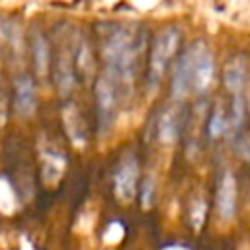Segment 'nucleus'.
Listing matches in <instances>:
<instances>
[{
    "label": "nucleus",
    "mask_w": 250,
    "mask_h": 250,
    "mask_svg": "<svg viewBox=\"0 0 250 250\" xmlns=\"http://www.w3.org/2000/svg\"><path fill=\"white\" fill-rule=\"evenodd\" d=\"M246 78H248L246 62H244L240 57L232 59V61L225 66L223 82H225V88H227L230 94H242V88H244V84H246Z\"/></svg>",
    "instance_id": "9"
},
{
    "label": "nucleus",
    "mask_w": 250,
    "mask_h": 250,
    "mask_svg": "<svg viewBox=\"0 0 250 250\" xmlns=\"http://www.w3.org/2000/svg\"><path fill=\"white\" fill-rule=\"evenodd\" d=\"M217 215L223 221H230L236 213V180L230 170H223L219 182H217Z\"/></svg>",
    "instance_id": "7"
},
{
    "label": "nucleus",
    "mask_w": 250,
    "mask_h": 250,
    "mask_svg": "<svg viewBox=\"0 0 250 250\" xmlns=\"http://www.w3.org/2000/svg\"><path fill=\"white\" fill-rule=\"evenodd\" d=\"M14 109L21 117L35 111V80L27 72H21L14 80Z\"/></svg>",
    "instance_id": "8"
},
{
    "label": "nucleus",
    "mask_w": 250,
    "mask_h": 250,
    "mask_svg": "<svg viewBox=\"0 0 250 250\" xmlns=\"http://www.w3.org/2000/svg\"><path fill=\"white\" fill-rule=\"evenodd\" d=\"M139 188V162L133 154H127L113 174V193L119 201L129 203Z\"/></svg>",
    "instance_id": "3"
},
{
    "label": "nucleus",
    "mask_w": 250,
    "mask_h": 250,
    "mask_svg": "<svg viewBox=\"0 0 250 250\" xmlns=\"http://www.w3.org/2000/svg\"><path fill=\"white\" fill-rule=\"evenodd\" d=\"M66 55L68 53L64 51L59 59V64H57V86H59L61 96H68L74 88V72H72L70 61H68Z\"/></svg>",
    "instance_id": "12"
},
{
    "label": "nucleus",
    "mask_w": 250,
    "mask_h": 250,
    "mask_svg": "<svg viewBox=\"0 0 250 250\" xmlns=\"http://www.w3.org/2000/svg\"><path fill=\"white\" fill-rule=\"evenodd\" d=\"M180 133V115L176 109H166L158 119V139L164 145H170L178 139Z\"/></svg>",
    "instance_id": "10"
},
{
    "label": "nucleus",
    "mask_w": 250,
    "mask_h": 250,
    "mask_svg": "<svg viewBox=\"0 0 250 250\" xmlns=\"http://www.w3.org/2000/svg\"><path fill=\"white\" fill-rule=\"evenodd\" d=\"M115 90L117 86L107 78L100 76L96 82V109H98V125L100 131L105 133L109 129V123L115 113Z\"/></svg>",
    "instance_id": "6"
},
{
    "label": "nucleus",
    "mask_w": 250,
    "mask_h": 250,
    "mask_svg": "<svg viewBox=\"0 0 250 250\" xmlns=\"http://www.w3.org/2000/svg\"><path fill=\"white\" fill-rule=\"evenodd\" d=\"M137 51H139V45L135 43L133 33L125 27H115L104 37L102 57L107 68L105 76L113 84L131 86L133 76H135Z\"/></svg>",
    "instance_id": "1"
},
{
    "label": "nucleus",
    "mask_w": 250,
    "mask_h": 250,
    "mask_svg": "<svg viewBox=\"0 0 250 250\" xmlns=\"http://www.w3.org/2000/svg\"><path fill=\"white\" fill-rule=\"evenodd\" d=\"M197 43L189 45L176 61L172 70V84L170 94L174 100H184L188 94H191V72H193V61H195Z\"/></svg>",
    "instance_id": "4"
},
{
    "label": "nucleus",
    "mask_w": 250,
    "mask_h": 250,
    "mask_svg": "<svg viewBox=\"0 0 250 250\" xmlns=\"http://www.w3.org/2000/svg\"><path fill=\"white\" fill-rule=\"evenodd\" d=\"M189 219H191V227L197 230L201 229L203 221H205V203L203 201H195L191 205V211H189Z\"/></svg>",
    "instance_id": "15"
},
{
    "label": "nucleus",
    "mask_w": 250,
    "mask_h": 250,
    "mask_svg": "<svg viewBox=\"0 0 250 250\" xmlns=\"http://www.w3.org/2000/svg\"><path fill=\"white\" fill-rule=\"evenodd\" d=\"M31 53H33V66H35V72H37V76L43 78V76L49 72L51 55H49V43H47V39H45L41 33H35V35H33Z\"/></svg>",
    "instance_id": "11"
},
{
    "label": "nucleus",
    "mask_w": 250,
    "mask_h": 250,
    "mask_svg": "<svg viewBox=\"0 0 250 250\" xmlns=\"http://www.w3.org/2000/svg\"><path fill=\"white\" fill-rule=\"evenodd\" d=\"M248 109H250V98H248Z\"/></svg>",
    "instance_id": "16"
},
{
    "label": "nucleus",
    "mask_w": 250,
    "mask_h": 250,
    "mask_svg": "<svg viewBox=\"0 0 250 250\" xmlns=\"http://www.w3.org/2000/svg\"><path fill=\"white\" fill-rule=\"evenodd\" d=\"M180 43V31L176 27H166L162 29L152 43L150 55H148V70H146V84L150 90L158 88L176 49Z\"/></svg>",
    "instance_id": "2"
},
{
    "label": "nucleus",
    "mask_w": 250,
    "mask_h": 250,
    "mask_svg": "<svg viewBox=\"0 0 250 250\" xmlns=\"http://www.w3.org/2000/svg\"><path fill=\"white\" fill-rule=\"evenodd\" d=\"M154 197H156V182L152 176H146L141 182V205L145 209H150V205L154 203Z\"/></svg>",
    "instance_id": "14"
},
{
    "label": "nucleus",
    "mask_w": 250,
    "mask_h": 250,
    "mask_svg": "<svg viewBox=\"0 0 250 250\" xmlns=\"http://www.w3.org/2000/svg\"><path fill=\"white\" fill-rule=\"evenodd\" d=\"M207 135L211 141L215 139H221L223 135H227V109L217 104L209 115V121H207Z\"/></svg>",
    "instance_id": "13"
},
{
    "label": "nucleus",
    "mask_w": 250,
    "mask_h": 250,
    "mask_svg": "<svg viewBox=\"0 0 250 250\" xmlns=\"http://www.w3.org/2000/svg\"><path fill=\"white\" fill-rule=\"evenodd\" d=\"M215 78V61L209 49L197 41L195 61H193V72H191V94H205Z\"/></svg>",
    "instance_id": "5"
}]
</instances>
